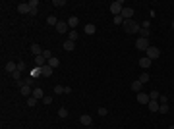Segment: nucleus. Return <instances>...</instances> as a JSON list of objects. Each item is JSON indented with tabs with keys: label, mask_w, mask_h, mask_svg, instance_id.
<instances>
[{
	"label": "nucleus",
	"mask_w": 174,
	"mask_h": 129,
	"mask_svg": "<svg viewBox=\"0 0 174 129\" xmlns=\"http://www.w3.org/2000/svg\"><path fill=\"white\" fill-rule=\"evenodd\" d=\"M159 104H168V97H159Z\"/></svg>",
	"instance_id": "37"
},
{
	"label": "nucleus",
	"mask_w": 174,
	"mask_h": 129,
	"mask_svg": "<svg viewBox=\"0 0 174 129\" xmlns=\"http://www.w3.org/2000/svg\"><path fill=\"white\" fill-rule=\"evenodd\" d=\"M46 25H51V27H56V25H58V19H56L54 16H48V18H46Z\"/></svg>",
	"instance_id": "23"
},
{
	"label": "nucleus",
	"mask_w": 174,
	"mask_h": 129,
	"mask_svg": "<svg viewBox=\"0 0 174 129\" xmlns=\"http://www.w3.org/2000/svg\"><path fill=\"white\" fill-rule=\"evenodd\" d=\"M149 39H143V37H138V41H135V48L138 50H141V52H145L147 48H149Z\"/></svg>",
	"instance_id": "3"
},
{
	"label": "nucleus",
	"mask_w": 174,
	"mask_h": 129,
	"mask_svg": "<svg viewBox=\"0 0 174 129\" xmlns=\"http://www.w3.org/2000/svg\"><path fill=\"white\" fill-rule=\"evenodd\" d=\"M43 56H45L46 60H51V58H52V52L51 50H43Z\"/></svg>",
	"instance_id": "36"
},
{
	"label": "nucleus",
	"mask_w": 174,
	"mask_h": 129,
	"mask_svg": "<svg viewBox=\"0 0 174 129\" xmlns=\"http://www.w3.org/2000/svg\"><path fill=\"white\" fill-rule=\"evenodd\" d=\"M122 10H124V2H122V0H116V2L110 4V14H112V16H120V14H122Z\"/></svg>",
	"instance_id": "2"
},
{
	"label": "nucleus",
	"mask_w": 174,
	"mask_h": 129,
	"mask_svg": "<svg viewBox=\"0 0 174 129\" xmlns=\"http://www.w3.org/2000/svg\"><path fill=\"white\" fill-rule=\"evenodd\" d=\"M64 92H66V94H70V92H72V89H70V87H64V85H56V87H54V94H64Z\"/></svg>",
	"instance_id": "9"
},
{
	"label": "nucleus",
	"mask_w": 174,
	"mask_h": 129,
	"mask_svg": "<svg viewBox=\"0 0 174 129\" xmlns=\"http://www.w3.org/2000/svg\"><path fill=\"white\" fill-rule=\"evenodd\" d=\"M145 56L149 58V60H157V58L160 56V50L157 48V46H149V48L145 50Z\"/></svg>",
	"instance_id": "4"
},
{
	"label": "nucleus",
	"mask_w": 174,
	"mask_h": 129,
	"mask_svg": "<svg viewBox=\"0 0 174 129\" xmlns=\"http://www.w3.org/2000/svg\"><path fill=\"white\" fill-rule=\"evenodd\" d=\"M124 29H126V33H130V35H133V33H139V23L133 21V19H126L124 21Z\"/></svg>",
	"instance_id": "1"
},
{
	"label": "nucleus",
	"mask_w": 174,
	"mask_h": 129,
	"mask_svg": "<svg viewBox=\"0 0 174 129\" xmlns=\"http://www.w3.org/2000/svg\"><path fill=\"white\" fill-rule=\"evenodd\" d=\"M29 50H31V54H33V56H41V54H43V48H41L39 44H37V42H33Z\"/></svg>",
	"instance_id": "14"
},
{
	"label": "nucleus",
	"mask_w": 174,
	"mask_h": 129,
	"mask_svg": "<svg viewBox=\"0 0 174 129\" xmlns=\"http://www.w3.org/2000/svg\"><path fill=\"white\" fill-rule=\"evenodd\" d=\"M122 19L126 21V19H132L133 18V8H130V6H124V10H122Z\"/></svg>",
	"instance_id": "6"
},
{
	"label": "nucleus",
	"mask_w": 174,
	"mask_h": 129,
	"mask_svg": "<svg viewBox=\"0 0 174 129\" xmlns=\"http://www.w3.org/2000/svg\"><path fill=\"white\" fill-rule=\"evenodd\" d=\"M141 89H143V83L139 81V79H135V81L132 83V91L133 92H141Z\"/></svg>",
	"instance_id": "17"
},
{
	"label": "nucleus",
	"mask_w": 174,
	"mask_h": 129,
	"mask_svg": "<svg viewBox=\"0 0 174 129\" xmlns=\"http://www.w3.org/2000/svg\"><path fill=\"white\" fill-rule=\"evenodd\" d=\"M172 29H174V21H172Z\"/></svg>",
	"instance_id": "43"
},
{
	"label": "nucleus",
	"mask_w": 174,
	"mask_h": 129,
	"mask_svg": "<svg viewBox=\"0 0 174 129\" xmlns=\"http://www.w3.org/2000/svg\"><path fill=\"white\" fill-rule=\"evenodd\" d=\"M149 98L151 100H159V91H151L149 92Z\"/></svg>",
	"instance_id": "29"
},
{
	"label": "nucleus",
	"mask_w": 174,
	"mask_h": 129,
	"mask_svg": "<svg viewBox=\"0 0 174 129\" xmlns=\"http://www.w3.org/2000/svg\"><path fill=\"white\" fill-rule=\"evenodd\" d=\"M159 100H149V104H147V108H149V112H159Z\"/></svg>",
	"instance_id": "16"
},
{
	"label": "nucleus",
	"mask_w": 174,
	"mask_h": 129,
	"mask_svg": "<svg viewBox=\"0 0 174 129\" xmlns=\"http://www.w3.org/2000/svg\"><path fill=\"white\" fill-rule=\"evenodd\" d=\"M79 123H81V125H85V127H91L93 118H91L89 114H81V116H79Z\"/></svg>",
	"instance_id": "5"
},
{
	"label": "nucleus",
	"mask_w": 174,
	"mask_h": 129,
	"mask_svg": "<svg viewBox=\"0 0 174 129\" xmlns=\"http://www.w3.org/2000/svg\"><path fill=\"white\" fill-rule=\"evenodd\" d=\"M83 31H85V35H95V33H97L95 23H87L85 27H83Z\"/></svg>",
	"instance_id": "13"
},
{
	"label": "nucleus",
	"mask_w": 174,
	"mask_h": 129,
	"mask_svg": "<svg viewBox=\"0 0 174 129\" xmlns=\"http://www.w3.org/2000/svg\"><path fill=\"white\" fill-rule=\"evenodd\" d=\"M39 14V8H31V12H29V16H37Z\"/></svg>",
	"instance_id": "39"
},
{
	"label": "nucleus",
	"mask_w": 174,
	"mask_h": 129,
	"mask_svg": "<svg viewBox=\"0 0 174 129\" xmlns=\"http://www.w3.org/2000/svg\"><path fill=\"white\" fill-rule=\"evenodd\" d=\"M19 77H21V69H16L14 73H12V79H16V81H18Z\"/></svg>",
	"instance_id": "33"
},
{
	"label": "nucleus",
	"mask_w": 174,
	"mask_h": 129,
	"mask_svg": "<svg viewBox=\"0 0 174 129\" xmlns=\"http://www.w3.org/2000/svg\"><path fill=\"white\" fill-rule=\"evenodd\" d=\"M68 29H70L68 21H58V25H56V31H58V33H70Z\"/></svg>",
	"instance_id": "10"
},
{
	"label": "nucleus",
	"mask_w": 174,
	"mask_h": 129,
	"mask_svg": "<svg viewBox=\"0 0 174 129\" xmlns=\"http://www.w3.org/2000/svg\"><path fill=\"white\" fill-rule=\"evenodd\" d=\"M168 110H170L168 104H160L159 106V114H168Z\"/></svg>",
	"instance_id": "26"
},
{
	"label": "nucleus",
	"mask_w": 174,
	"mask_h": 129,
	"mask_svg": "<svg viewBox=\"0 0 174 129\" xmlns=\"http://www.w3.org/2000/svg\"><path fill=\"white\" fill-rule=\"evenodd\" d=\"M151 27V21H143V29H149Z\"/></svg>",
	"instance_id": "41"
},
{
	"label": "nucleus",
	"mask_w": 174,
	"mask_h": 129,
	"mask_svg": "<svg viewBox=\"0 0 174 129\" xmlns=\"http://www.w3.org/2000/svg\"><path fill=\"white\" fill-rule=\"evenodd\" d=\"M139 81H141V83H143V85H145V83H147V81H149V73H145V71H143V73H141V75H139Z\"/></svg>",
	"instance_id": "28"
},
{
	"label": "nucleus",
	"mask_w": 174,
	"mask_h": 129,
	"mask_svg": "<svg viewBox=\"0 0 174 129\" xmlns=\"http://www.w3.org/2000/svg\"><path fill=\"white\" fill-rule=\"evenodd\" d=\"M19 92H21V97H29V94H33L31 85H29V83H21V87H19Z\"/></svg>",
	"instance_id": "7"
},
{
	"label": "nucleus",
	"mask_w": 174,
	"mask_h": 129,
	"mask_svg": "<svg viewBox=\"0 0 174 129\" xmlns=\"http://www.w3.org/2000/svg\"><path fill=\"white\" fill-rule=\"evenodd\" d=\"M18 12H19V14H29V12H31V6H29V2H21V4L18 6Z\"/></svg>",
	"instance_id": "11"
},
{
	"label": "nucleus",
	"mask_w": 174,
	"mask_h": 129,
	"mask_svg": "<svg viewBox=\"0 0 174 129\" xmlns=\"http://www.w3.org/2000/svg\"><path fill=\"white\" fill-rule=\"evenodd\" d=\"M52 4H54L56 8H62V6H66V2L64 0H52Z\"/></svg>",
	"instance_id": "32"
},
{
	"label": "nucleus",
	"mask_w": 174,
	"mask_h": 129,
	"mask_svg": "<svg viewBox=\"0 0 174 129\" xmlns=\"http://www.w3.org/2000/svg\"><path fill=\"white\" fill-rule=\"evenodd\" d=\"M4 69H6V71H8L10 75H12V73H14V71H16V69H19V68H18V64H16V62H6Z\"/></svg>",
	"instance_id": "12"
},
{
	"label": "nucleus",
	"mask_w": 174,
	"mask_h": 129,
	"mask_svg": "<svg viewBox=\"0 0 174 129\" xmlns=\"http://www.w3.org/2000/svg\"><path fill=\"white\" fill-rule=\"evenodd\" d=\"M58 116H60V118H68V110H66V108H60Z\"/></svg>",
	"instance_id": "34"
},
{
	"label": "nucleus",
	"mask_w": 174,
	"mask_h": 129,
	"mask_svg": "<svg viewBox=\"0 0 174 129\" xmlns=\"http://www.w3.org/2000/svg\"><path fill=\"white\" fill-rule=\"evenodd\" d=\"M87 129H93V127H87Z\"/></svg>",
	"instance_id": "44"
},
{
	"label": "nucleus",
	"mask_w": 174,
	"mask_h": 129,
	"mask_svg": "<svg viewBox=\"0 0 174 129\" xmlns=\"http://www.w3.org/2000/svg\"><path fill=\"white\" fill-rule=\"evenodd\" d=\"M168 129H174V125H170V127H168Z\"/></svg>",
	"instance_id": "42"
},
{
	"label": "nucleus",
	"mask_w": 174,
	"mask_h": 129,
	"mask_svg": "<svg viewBox=\"0 0 174 129\" xmlns=\"http://www.w3.org/2000/svg\"><path fill=\"white\" fill-rule=\"evenodd\" d=\"M138 102L139 104H143V106H147V104H149V100H151V98H149V94H145V92H138Z\"/></svg>",
	"instance_id": "8"
},
{
	"label": "nucleus",
	"mask_w": 174,
	"mask_h": 129,
	"mask_svg": "<svg viewBox=\"0 0 174 129\" xmlns=\"http://www.w3.org/2000/svg\"><path fill=\"white\" fill-rule=\"evenodd\" d=\"M97 114L101 116V118H105V116L108 114V112H106V108H99V110H97Z\"/></svg>",
	"instance_id": "35"
},
{
	"label": "nucleus",
	"mask_w": 174,
	"mask_h": 129,
	"mask_svg": "<svg viewBox=\"0 0 174 129\" xmlns=\"http://www.w3.org/2000/svg\"><path fill=\"white\" fill-rule=\"evenodd\" d=\"M29 6H31V8H37V6H39V2H37V0H29Z\"/></svg>",
	"instance_id": "38"
},
{
	"label": "nucleus",
	"mask_w": 174,
	"mask_h": 129,
	"mask_svg": "<svg viewBox=\"0 0 174 129\" xmlns=\"http://www.w3.org/2000/svg\"><path fill=\"white\" fill-rule=\"evenodd\" d=\"M78 39H79V33L76 31V29H70V33H68V41H73V42H76Z\"/></svg>",
	"instance_id": "20"
},
{
	"label": "nucleus",
	"mask_w": 174,
	"mask_h": 129,
	"mask_svg": "<svg viewBox=\"0 0 174 129\" xmlns=\"http://www.w3.org/2000/svg\"><path fill=\"white\" fill-rule=\"evenodd\" d=\"M31 97H35L37 100H39V98H45V92H43V89L35 87V89H33V94H31Z\"/></svg>",
	"instance_id": "19"
},
{
	"label": "nucleus",
	"mask_w": 174,
	"mask_h": 129,
	"mask_svg": "<svg viewBox=\"0 0 174 129\" xmlns=\"http://www.w3.org/2000/svg\"><path fill=\"white\" fill-rule=\"evenodd\" d=\"M39 75H43V71H41V68H37V66H35V69L31 71V77H39Z\"/></svg>",
	"instance_id": "27"
},
{
	"label": "nucleus",
	"mask_w": 174,
	"mask_h": 129,
	"mask_svg": "<svg viewBox=\"0 0 174 129\" xmlns=\"http://www.w3.org/2000/svg\"><path fill=\"white\" fill-rule=\"evenodd\" d=\"M68 25H70V29H76V27L79 25V19L76 18V16H72V18L68 19Z\"/></svg>",
	"instance_id": "21"
},
{
	"label": "nucleus",
	"mask_w": 174,
	"mask_h": 129,
	"mask_svg": "<svg viewBox=\"0 0 174 129\" xmlns=\"http://www.w3.org/2000/svg\"><path fill=\"white\" fill-rule=\"evenodd\" d=\"M43 102H45V104H51L52 98H51V97H45V98H43Z\"/></svg>",
	"instance_id": "40"
},
{
	"label": "nucleus",
	"mask_w": 174,
	"mask_h": 129,
	"mask_svg": "<svg viewBox=\"0 0 174 129\" xmlns=\"http://www.w3.org/2000/svg\"><path fill=\"white\" fill-rule=\"evenodd\" d=\"M41 71H43V75H41V77H51V75H52V71H54V69H52L51 66L46 64L45 68H41Z\"/></svg>",
	"instance_id": "18"
},
{
	"label": "nucleus",
	"mask_w": 174,
	"mask_h": 129,
	"mask_svg": "<svg viewBox=\"0 0 174 129\" xmlns=\"http://www.w3.org/2000/svg\"><path fill=\"white\" fill-rule=\"evenodd\" d=\"M112 23H116V25H124V19H122V16H114V21Z\"/></svg>",
	"instance_id": "30"
},
{
	"label": "nucleus",
	"mask_w": 174,
	"mask_h": 129,
	"mask_svg": "<svg viewBox=\"0 0 174 129\" xmlns=\"http://www.w3.org/2000/svg\"><path fill=\"white\" fill-rule=\"evenodd\" d=\"M48 66H51L52 69H54V68H58V66H60V60H58V58H56V56H52L51 60H48Z\"/></svg>",
	"instance_id": "24"
},
{
	"label": "nucleus",
	"mask_w": 174,
	"mask_h": 129,
	"mask_svg": "<svg viewBox=\"0 0 174 129\" xmlns=\"http://www.w3.org/2000/svg\"><path fill=\"white\" fill-rule=\"evenodd\" d=\"M151 62H153V60H149L147 56H143V58H139V66H141V68H149V66H151Z\"/></svg>",
	"instance_id": "22"
},
{
	"label": "nucleus",
	"mask_w": 174,
	"mask_h": 129,
	"mask_svg": "<svg viewBox=\"0 0 174 129\" xmlns=\"http://www.w3.org/2000/svg\"><path fill=\"white\" fill-rule=\"evenodd\" d=\"M139 35H141L143 39H149V35H151V29H139Z\"/></svg>",
	"instance_id": "25"
},
{
	"label": "nucleus",
	"mask_w": 174,
	"mask_h": 129,
	"mask_svg": "<svg viewBox=\"0 0 174 129\" xmlns=\"http://www.w3.org/2000/svg\"><path fill=\"white\" fill-rule=\"evenodd\" d=\"M62 48H64L66 52H72L73 48H76V42H73V41H68V39H66L64 44H62Z\"/></svg>",
	"instance_id": "15"
},
{
	"label": "nucleus",
	"mask_w": 174,
	"mask_h": 129,
	"mask_svg": "<svg viewBox=\"0 0 174 129\" xmlns=\"http://www.w3.org/2000/svg\"><path fill=\"white\" fill-rule=\"evenodd\" d=\"M35 104H37V98H35V97L27 98V106H29V108H33V106H35Z\"/></svg>",
	"instance_id": "31"
}]
</instances>
